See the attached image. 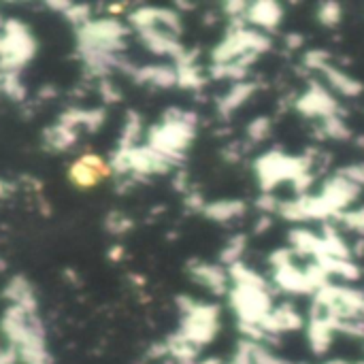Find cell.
I'll return each instance as SVG.
<instances>
[{
    "label": "cell",
    "instance_id": "cell-1",
    "mask_svg": "<svg viewBox=\"0 0 364 364\" xmlns=\"http://www.w3.org/2000/svg\"><path fill=\"white\" fill-rule=\"evenodd\" d=\"M320 149H307L301 156H290L279 147L267 149L254 160V175L262 194H275V190L284 183H294L307 173L318 175V166H326L322 162Z\"/></svg>",
    "mask_w": 364,
    "mask_h": 364
},
{
    "label": "cell",
    "instance_id": "cell-2",
    "mask_svg": "<svg viewBox=\"0 0 364 364\" xmlns=\"http://www.w3.org/2000/svg\"><path fill=\"white\" fill-rule=\"evenodd\" d=\"M198 113L181 107H168L162 113V119L147 128V145L168 158L177 168H181L188 149L196 139Z\"/></svg>",
    "mask_w": 364,
    "mask_h": 364
},
{
    "label": "cell",
    "instance_id": "cell-3",
    "mask_svg": "<svg viewBox=\"0 0 364 364\" xmlns=\"http://www.w3.org/2000/svg\"><path fill=\"white\" fill-rule=\"evenodd\" d=\"M273 49V38L252 26L245 19L228 21V28L220 43L211 49V64H239L252 68L260 55Z\"/></svg>",
    "mask_w": 364,
    "mask_h": 364
},
{
    "label": "cell",
    "instance_id": "cell-4",
    "mask_svg": "<svg viewBox=\"0 0 364 364\" xmlns=\"http://www.w3.org/2000/svg\"><path fill=\"white\" fill-rule=\"evenodd\" d=\"M175 305L179 309L177 333H181L190 343L203 350L218 339L222 328V309L218 303H205L188 294H179Z\"/></svg>",
    "mask_w": 364,
    "mask_h": 364
},
{
    "label": "cell",
    "instance_id": "cell-5",
    "mask_svg": "<svg viewBox=\"0 0 364 364\" xmlns=\"http://www.w3.org/2000/svg\"><path fill=\"white\" fill-rule=\"evenodd\" d=\"M228 307L237 316V324H258L275 307L269 282L258 284H230Z\"/></svg>",
    "mask_w": 364,
    "mask_h": 364
},
{
    "label": "cell",
    "instance_id": "cell-6",
    "mask_svg": "<svg viewBox=\"0 0 364 364\" xmlns=\"http://www.w3.org/2000/svg\"><path fill=\"white\" fill-rule=\"evenodd\" d=\"M36 41L28 23L9 17L0 30V75L17 73L34 58Z\"/></svg>",
    "mask_w": 364,
    "mask_h": 364
},
{
    "label": "cell",
    "instance_id": "cell-7",
    "mask_svg": "<svg viewBox=\"0 0 364 364\" xmlns=\"http://www.w3.org/2000/svg\"><path fill=\"white\" fill-rule=\"evenodd\" d=\"M128 34H130V28L124 21H119L117 17L92 19L83 28L75 30L77 49L107 51V53H124Z\"/></svg>",
    "mask_w": 364,
    "mask_h": 364
},
{
    "label": "cell",
    "instance_id": "cell-8",
    "mask_svg": "<svg viewBox=\"0 0 364 364\" xmlns=\"http://www.w3.org/2000/svg\"><path fill=\"white\" fill-rule=\"evenodd\" d=\"M363 192L364 190H360L356 183H352L343 175L335 173L320 186L316 196L322 203V207L328 215V222H337L346 211L356 207Z\"/></svg>",
    "mask_w": 364,
    "mask_h": 364
},
{
    "label": "cell",
    "instance_id": "cell-9",
    "mask_svg": "<svg viewBox=\"0 0 364 364\" xmlns=\"http://www.w3.org/2000/svg\"><path fill=\"white\" fill-rule=\"evenodd\" d=\"M292 109L299 115H303L307 119H314V122H322V119H326L331 115L343 113L341 107H339L337 96L322 81H309L307 90H303L294 98Z\"/></svg>",
    "mask_w": 364,
    "mask_h": 364
},
{
    "label": "cell",
    "instance_id": "cell-10",
    "mask_svg": "<svg viewBox=\"0 0 364 364\" xmlns=\"http://www.w3.org/2000/svg\"><path fill=\"white\" fill-rule=\"evenodd\" d=\"M305 326H307V320L292 301H284V303L275 305L271 309V314L260 322V328L267 335L269 343H277L279 337L290 335V333H299Z\"/></svg>",
    "mask_w": 364,
    "mask_h": 364
},
{
    "label": "cell",
    "instance_id": "cell-11",
    "mask_svg": "<svg viewBox=\"0 0 364 364\" xmlns=\"http://www.w3.org/2000/svg\"><path fill=\"white\" fill-rule=\"evenodd\" d=\"M128 164H130V179L134 183L147 181L149 177L168 175L177 168L168 158H164L162 154L151 149L147 143L128 149Z\"/></svg>",
    "mask_w": 364,
    "mask_h": 364
},
{
    "label": "cell",
    "instance_id": "cell-12",
    "mask_svg": "<svg viewBox=\"0 0 364 364\" xmlns=\"http://www.w3.org/2000/svg\"><path fill=\"white\" fill-rule=\"evenodd\" d=\"M186 269H188L190 279H192L196 286L205 288L207 292H211V294L218 296V299L228 296V290H230V275H228V269L222 267L220 262L190 260Z\"/></svg>",
    "mask_w": 364,
    "mask_h": 364
},
{
    "label": "cell",
    "instance_id": "cell-13",
    "mask_svg": "<svg viewBox=\"0 0 364 364\" xmlns=\"http://www.w3.org/2000/svg\"><path fill=\"white\" fill-rule=\"evenodd\" d=\"M260 90H262V83L258 79H252V77L245 79V81H239V83H230L228 90L215 98V111H218V115L222 119H228L243 105H247Z\"/></svg>",
    "mask_w": 364,
    "mask_h": 364
},
{
    "label": "cell",
    "instance_id": "cell-14",
    "mask_svg": "<svg viewBox=\"0 0 364 364\" xmlns=\"http://www.w3.org/2000/svg\"><path fill=\"white\" fill-rule=\"evenodd\" d=\"M284 21V4L275 2V0H256L250 2L247 11H245V23L264 32V34H273Z\"/></svg>",
    "mask_w": 364,
    "mask_h": 364
},
{
    "label": "cell",
    "instance_id": "cell-15",
    "mask_svg": "<svg viewBox=\"0 0 364 364\" xmlns=\"http://www.w3.org/2000/svg\"><path fill=\"white\" fill-rule=\"evenodd\" d=\"M139 41L145 45V49H149L154 55H160V58H171L173 64L186 53V45L181 43L179 36L175 34H168L160 28H147V30H139L136 32Z\"/></svg>",
    "mask_w": 364,
    "mask_h": 364
},
{
    "label": "cell",
    "instance_id": "cell-16",
    "mask_svg": "<svg viewBox=\"0 0 364 364\" xmlns=\"http://www.w3.org/2000/svg\"><path fill=\"white\" fill-rule=\"evenodd\" d=\"M322 83L337 96L341 98H358L364 94V83L354 77L352 73H348L343 66H337L335 62L328 64L326 68H322Z\"/></svg>",
    "mask_w": 364,
    "mask_h": 364
},
{
    "label": "cell",
    "instance_id": "cell-17",
    "mask_svg": "<svg viewBox=\"0 0 364 364\" xmlns=\"http://www.w3.org/2000/svg\"><path fill=\"white\" fill-rule=\"evenodd\" d=\"M136 85H147L156 90H171L177 87V68L175 64H143L136 66L132 77Z\"/></svg>",
    "mask_w": 364,
    "mask_h": 364
},
{
    "label": "cell",
    "instance_id": "cell-18",
    "mask_svg": "<svg viewBox=\"0 0 364 364\" xmlns=\"http://www.w3.org/2000/svg\"><path fill=\"white\" fill-rule=\"evenodd\" d=\"M305 331H307V343H309L311 354L318 358H324L331 352L335 337H337L333 322L324 318H309Z\"/></svg>",
    "mask_w": 364,
    "mask_h": 364
},
{
    "label": "cell",
    "instance_id": "cell-19",
    "mask_svg": "<svg viewBox=\"0 0 364 364\" xmlns=\"http://www.w3.org/2000/svg\"><path fill=\"white\" fill-rule=\"evenodd\" d=\"M250 205L243 198H218L205 205L203 215L215 224H232L241 218H245Z\"/></svg>",
    "mask_w": 364,
    "mask_h": 364
},
{
    "label": "cell",
    "instance_id": "cell-20",
    "mask_svg": "<svg viewBox=\"0 0 364 364\" xmlns=\"http://www.w3.org/2000/svg\"><path fill=\"white\" fill-rule=\"evenodd\" d=\"M2 299L9 301L11 305H17L26 311H30V314H38V303H36L34 290L23 275H13L6 282V286L2 288Z\"/></svg>",
    "mask_w": 364,
    "mask_h": 364
},
{
    "label": "cell",
    "instance_id": "cell-21",
    "mask_svg": "<svg viewBox=\"0 0 364 364\" xmlns=\"http://www.w3.org/2000/svg\"><path fill=\"white\" fill-rule=\"evenodd\" d=\"M105 119H107V111L102 107H96V109H77V107H73V109H66L58 117L60 124H64V126H68L73 130L83 126L90 132H96L105 124Z\"/></svg>",
    "mask_w": 364,
    "mask_h": 364
},
{
    "label": "cell",
    "instance_id": "cell-22",
    "mask_svg": "<svg viewBox=\"0 0 364 364\" xmlns=\"http://www.w3.org/2000/svg\"><path fill=\"white\" fill-rule=\"evenodd\" d=\"M166 350H168V360L173 364H196L200 360V348L190 343L181 333H171L166 339Z\"/></svg>",
    "mask_w": 364,
    "mask_h": 364
},
{
    "label": "cell",
    "instance_id": "cell-23",
    "mask_svg": "<svg viewBox=\"0 0 364 364\" xmlns=\"http://www.w3.org/2000/svg\"><path fill=\"white\" fill-rule=\"evenodd\" d=\"M77 130L64 126V124H53L43 130V145L49 151H66L77 143Z\"/></svg>",
    "mask_w": 364,
    "mask_h": 364
},
{
    "label": "cell",
    "instance_id": "cell-24",
    "mask_svg": "<svg viewBox=\"0 0 364 364\" xmlns=\"http://www.w3.org/2000/svg\"><path fill=\"white\" fill-rule=\"evenodd\" d=\"M318 139H331V141H352L354 139V130L350 128V124L346 122L343 113L331 115L326 119L320 122L318 126Z\"/></svg>",
    "mask_w": 364,
    "mask_h": 364
},
{
    "label": "cell",
    "instance_id": "cell-25",
    "mask_svg": "<svg viewBox=\"0 0 364 364\" xmlns=\"http://www.w3.org/2000/svg\"><path fill=\"white\" fill-rule=\"evenodd\" d=\"M143 117L130 109L126 113V119H124V128H122V134H119V141H117V147L119 149H132L136 145H141V139H143Z\"/></svg>",
    "mask_w": 364,
    "mask_h": 364
},
{
    "label": "cell",
    "instance_id": "cell-26",
    "mask_svg": "<svg viewBox=\"0 0 364 364\" xmlns=\"http://www.w3.org/2000/svg\"><path fill=\"white\" fill-rule=\"evenodd\" d=\"M271 134H273V119L269 115H256L245 126V141L243 143L247 147H256V145L267 143L271 139Z\"/></svg>",
    "mask_w": 364,
    "mask_h": 364
},
{
    "label": "cell",
    "instance_id": "cell-27",
    "mask_svg": "<svg viewBox=\"0 0 364 364\" xmlns=\"http://www.w3.org/2000/svg\"><path fill=\"white\" fill-rule=\"evenodd\" d=\"M245 250H247V235H243V232L230 235L228 241L224 243L222 252H220V264L226 267V269H230L232 264L243 262Z\"/></svg>",
    "mask_w": 364,
    "mask_h": 364
},
{
    "label": "cell",
    "instance_id": "cell-28",
    "mask_svg": "<svg viewBox=\"0 0 364 364\" xmlns=\"http://www.w3.org/2000/svg\"><path fill=\"white\" fill-rule=\"evenodd\" d=\"M68 179L77 186V188H81V190H90V188H94L98 181H102L105 177L98 173V171H94L92 166H87V164H83L79 158L70 164V168H68Z\"/></svg>",
    "mask_w": 364,
    "mask_h": 364
},
{
    "label": "cell",
    "instance_id": "cell-29",
    "mask_svg": "<svg viewBox=\"0 0 364 364\" xmlns=\"http://www.w3.org/2000/svg\"><path fill=\"white\" fill-rule=\"evenodd\" d=\"M328 64H333V53L324 47H314L307 49L301 58V68L309 75L314 73H322V68H326Z\"/></svg>",
    "mask_w": 364,
    "mask_h": 364
},
{
    "label": "cell",
    "instance_id": "cell-30",
    "mask_svg": "<svg viewBox=\"0 0 364 364\" xmlns=\"http://www.w3.org/2000/svg\"><path fill=\"white\" fill-rule=\"evenodd\" d=\"M316 19L324 28H337L343 21V4L337 0H324L316 9Z\"/></svg>",
    "mask_w": 364,
    "mask_h": 364
},
{
    "label": "cell",
    "instance_id": "cell-31",
    "mask_svg": "<svg viewBox=\"0 0 364 364\" xmlns=\"http://www.w3.org/2000/svg\"><path fill=\"white\" fill-rule=\"evenodd\" d=\"M333 224L341 226V232H352V235H356V239H364V205L352 207Z\"/></svg>",
    "mask_w": 364,
    "mask_h": 364
},
{
    "label": "cell",
    "instance_id": "cell-32",
    "mask_svg": "<svg viewBox=\"0 0 364 364\" xmlns=\"http://www.w3.org/2000/svg\"><path fill=\"white\" fill-rule=\"evenodd\" d=\"M0 77H2L0 79V92L9 100H13V102H26L28 90H26L23 81L19 79V75L17 73H9V75H0Z\"/></svg>",
    "mask_w": 364,
    "mask_h": 364
},
{
    "label": "cell",
    "instance_id": "cell-33",
    "mask_svg": "<svg viewBox=\"0 0 364 364\" xmlns=\"http://www.w3.org/2000/svg\"><path fill=\"white\" fill-rule=\"evenodd\" d=\"M105 228L111 235H126L134 228V222H132V218H128L122 211H109L105 218Z\"/></svg>",
    "mask_w": 364,
    "mask_h": 364
},
{
    "label": "cell",
    "instance_id": "cell-34",
    "mask_svg": "<svg viewBox=\"0 0 364 364\" xmlns=\"http://www.w3.org/2000/svg\"><path fill=\"white\" fill-rule=\"evenodd\" d=\"M64 17H66V21H68L75 30L83 28L85 23H90V21L94 19V17H92L90 4H70L68 11L64 13Z\"/></svg>",
    "mask_w": 364,
    "mask_h": 364
},
{
    "label": "cell",
    "instance_id": "cell-35",
    "mask_svg": "<svg viewBox=\"0 0 364 364\" xmlns=\"http://www.w3.org/2000/svg\"><path fill=\"white\" fill-rule=\"evenodd\" d=\"M279 203H282V198H277L275 194H262L260 192L254 200V209L260 215H273L275 218L279 211Z\"/></svg>",
    "mask_w": 364,
    "mask_h": 364
},
{
    "label": "cell",
    "instance_id": "cell-36",
    "mask_svg": "<svg viewBox=\"0 0 364 364\" xmlns=\"http://www.w3.org/2000/svg\"><path fill=\"white\" fill-rule=\"evenodd\" d=\"M98 94H100V100L105 105H117L122 100V90L115 85V81L111 77L98 81Z\"/></svg>",
    "mask_w": 364,
    "mask_h": 364
},
{
    "label": "cell",
    "instance_id": "cell-37",
    "mask_svg": "<svg viewBox=\"0 0 364 364\" xmlns=\"http://www.w3.org/2000/svg\"><path fill=\"white\" fill-rule=\"evenodd\" d=\"M337 173H339V175H343L346 179H350L352 183H356L360 190H364V160L350 162V164L341 166Z\"/></svg>",
    "mask_w": 364,
    "mask_h": 364
},
{
    "label": "cell",
    "instance_id": "cell-38",
    "mask_svg": "<svg viewBox=\"0 0 364 364\" xmlns=\"http://www.w3.org/2000/svg\"><path fill=\"white\" fill-rule=\"evenodd\" d=\"M222 160L228 162V164H237L243 160L245 156V143H237V141H230L226 145H222Z\"/></svg>",
    "mask_w": 364,
    "mask_h": 364
},
{
    "label": "cell",
    "instance_id": "cell-39",
    "mask_svg": "<svg viewBox=\"0 0 364 364\" xmlns=\"http://www.w3.org/2000/svg\"><path fill=\"white\" fill-rule=\"evenodd\" d=\"M247 6H250V2H245V0H230V2L222 4V13L228 17V21H239V19H245Z\"/></svg>",
    "mask_w": 364,
    "mask_h": 364
},
{
    "label": "cell",
    "instance_id": "cell-40",
    "mask_svg": "<svg viewBox=\"0 0 364 364\" xmlns=\"http://www.w3.org/2000/svg\"><path fill=\"white\" fill-rule=\"evenodd\" d=\"M205 205H207V200H205V196H203L200 192L190 190V192L183 196V207H186L190 213H203V211H205Z\"/></svg>",
    "mask_w": 364,
    "mask_h": 364
},
{
    "label": "cell",
    "instance_id": "cell-41",
    "mask_svg": "<svg viewBox=\"0 0 364 364\" xmlns=\"http://www.w3.org/2000/svg\"><path fill=\"white\" fill-rule=\"evenodd\" d=\"M226 364H254L252 363L250 341L241 339V341H239V346H237V350H235V354H232V358H230Z\"/></svg>",
    "mask_w": 364,
    "mask_h": 364
},
{
    "label": "cell",
    "instance_id": "cell-42",
    "mask_svg": "<svg viewBox=\"0 0 364 364\" xmlns=\"http://www.w3.org/2000/svg\"><path fill=\"white\" fill-rule=\"evenodd\" d=\"M284 47L290 53L301 51L305 47V36L301 32H288V34H284Z\"/></svg>",
    "mask_w": 364,
    "mask_h": 364
},
{
    "label": "cell",
    "instance_id": "cell-43",
    "mask_svg": "<svg viewBox=\"0 0 364 364\" xmlns=\"http://www.w3.org/2000/svg\"><path fill=\"white\" fill-rule=\"evenodd\" d=\"M173 188L179 192V194H188L192 188H190V179H188V173L183 168H177V173L173 175Z\"/></svg>",
    "mask_w": 364,
    "mask_h": 364
},
{
    "label": "cell",
    "instance_id": "cell-44",
    "mask_svg": "<svg viewBox=\"0 0 364 364\" xmlns=\"http://www.w3.org/2000/svg\"><path fill=\"white\" fill-rule=\"evenodd\" d=\"M273 224H275V218L273 215H256V222H254V226H252V230H254V235H267L271 228H273Z\"/></svg>",
    "mask_w": 364,
    "mask_h": 364
},
{
    "label": "cell",
    "instance_id": "cell-45",
    "mask_svg": "<svg viewBox=\"0 0 364 364\" xmlns=\"http://www.w3.org/2000/svg\"><path fill=\"white\" fill-rule=\"evenodd\" d=\"M0 364H19L17 352H15L11 346H4V348H0Z\"/></svg>",
    "mask_w": 364,
    "mask_h": 364
},
{
    "label": "cell",
    "instance_id": "cell-46",
    "mask_svg": "<svg viewBox=\"0 0 364 364\" xmlns=\"http://www.w3.org/2000/svg\"><path fill=\"white\" fill-rule=\"evenodd\" d=\"M124 254H126V250H124L122 245H113V247L109 250L107 258H109L111 262H119V260L124 258Z\"/></svg>",
    "mask_w": 364,
    "mask_h": 364
},
{
    "label": "cell",
    "instance_id": "cell-47",
    "mask_svg": "<svg viewBox=\"0 0 364 364\" xmlns=\"http://www.w3.org/2000/svg\"><path fill=\"white\" fill-rule=\"evenodd\" d=\"M58 94H55V87L53 85H43L41 90H38V98L41 100H51V98H55Z\"/></svg>",
    "mask_w": 364,
    "mask_h": 364
},
{
    "label": "cell",
    "instance_id": "cell-48",
    "mask_svg": "<svg viewBox=\"0 0 364 364\" xmlns=\"http://www.w3.org/2000/svg\"><path fill=\"white\" fill-rule=\"evenodd\" d=\"M47 6H49V9H53V11H62V13H66V11H68V6H70V2H68V0H49V2H47Z\"/></svg>",
    "mask_w": 364,
    "mask_h": 364
},
{
    "label": "cell",
    "instance_id": "cell-49",
    "mask_svg": "<svg viewBox=\"0 0 364 364\" xmlns=\"http://www.w3.org/2000/svg\"><path fill=\"white\" fill-rule=\"evenodd\" d=\"M13 190H15V186H13V183H9V181H4V179H0V198L11 196V194H13Z\"/></svg>",
    "mask_w": 364,
    "mask_h": 364
},
{
    "label": "cell",
    "instance_id": "cell-50",
    "mask_svg": "<svg viewBox=\"0 0 364 364\" xmlns=\"http://www.w3.org/2000/svg\"><path fill=\"white\" fill-rule=\"evenodd\" d=\"M196 364H226L222 358H218V356H207V358H200Z\"/></svg>",
    "mask_w": 364,
    "mask_h": 364
},
{
    "label": "cell",
    "instance_id": "cell-51",
    "mask_svg": "<svg viewBox=\"0 0 364 364\" xmlns=\"http://www.w3.org/2000/svg\"><path fill=\"white\" fill-rule=\"evenodd\" d=\"M128 277L132 279V284H134V286H139V288H143V286H145V277H141V275H134V273H130Z\"/></svg>",
    "mask_w": 364,
    "mask_h": 364
},
{
    "label": "cell",
    "instance_id": "cell-52",
    "mask_svg": "<svg viewBox=\"0 0 364 364\" xmlns=\"http://www.w3.org/2000/svg\"><path fill=\"white\" fill-rule=\"evenodd\" d=\"M175 6H179L181 11H192V9H196V4H194V2H181V0H179V2H175Z\"/></svg>",
    "mask_w": 364,
    "mask_h": 364
},
{
    "label": "cell",
    "instance_id": "cell-53",
    "mask_svg": "<svg viewBox=\"0 0 364 364\" xmlns=\"http://www.w3.org/2000/svg\"><path fill=\"white\" fill-rule=\"evenodd\" d=\"M324 364H352V363H348V360H343V358H333V360H326Z\"/></svg>",
    "mask_w": 364,
    "mask_h": 364
},
{
    "label": "cell",
    "instance_id": "cell-54",
    "mask_svg": "<svg viewBox=\"0 0 364 364\" xmlns=\"http://www.w3.org/2000/svg\"><path fill=\"white\" fill-rule=\"evenodd\" d=\"M4 269H6V264H4V260H0V273H2Z\"/></svg>",
    "mask_w": 364,
    "mask_h": 364
},
{
    "label": "cell",
    "instance_id": "cell-55",
    "mask_svg": "<svg viewBox=\"0 0 364 364\" xmlns=\"http://www.w3.org/2000/svg\"><path fill=\"white\" fill-rule=\"evenodd\" d=\"M4 21H6V19H4V17L0 15V30H2V26H4Z\"/></svg>",
    "mask_w": 364,
    "mask_h": 364
},
{
    "label": "cell",
    "instance_id": "cell-56",
    "mask_svg": "<svg viewBox=\"0 0 364 364\" xmlns=\"http://www.w3.org/2000/svg\"><path fill=\"white\" fill-rule=\"evenodd\" d=\"M0 79H2V77H0ZM0 94H2V92H0Z\"/></svg>",
    "mask_w": 364,
    "mask_h": 364
}]
</instances>
